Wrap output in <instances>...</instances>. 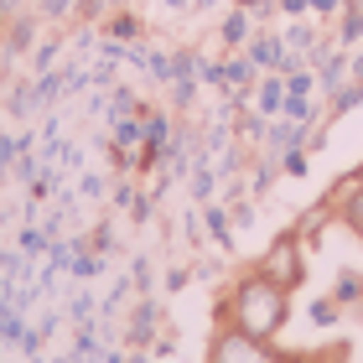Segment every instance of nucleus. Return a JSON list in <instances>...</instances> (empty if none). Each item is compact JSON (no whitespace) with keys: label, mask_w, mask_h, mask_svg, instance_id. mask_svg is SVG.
<instances>
[{"label":"nucleus","mask_w":363,"mask_h":363,"mask_svg":"<svg viewBox=\"0 0 363 363\" xmlns=\"http://www.w3.org/2000/svg\"><path fill=\"white\" fill-rule=\"evenodd\" d=\"M291 296H296V291L275 286L265 270H244L234 286L223 291L218 322L239 327V333H250V337H259V342H275L280 333H286V322H291Z\"/></svg>","instance_id":"1"},{"label":"nucleus","mask_w":363,"mask_h":363,"mask_svg":"<svg viewBox=\"0 0 363 363\" xmlns=\"http://www.w3.org/2000/svg\"><path fill=\"white\" fill-rule=\"evenodd\" d=\"M208 363H306V358L280 353L275 342H259L250 333H239V327L218 322L213 327V342H208Z\"/></svg>","instance_id":"2"},{"label":"nucleus","mask_w":363,"mask_h":363,"mask_svg":"<svg viewBox=\"0 0 363 363\" xmlns=\"http://www.w3.org/2000/svg\"><path fill=\"white\" fill-rule=\"evenodd\" d=\"M255 270H265L275 286H286V291H301V280H306V244L286 228V234H275L265 244V255L255 259Z\"/></svg>","instance_id":"3"},{"label":"nucleus","mask_w":363,"mask_h":363,"mask_svg":"<svg viewBox=\"0 0 363 363\" xmlns=\"http://www.w3.org/2000/svg\"><path fill=\"white\" fill-rule=\"evenodd\" d=\"M255 73H259V68L250 62V52H244V57H228L223 68H218V84H223V94H234L239 104H244V94L255 89Z\"/></svg>","instance_id":"4"},{"label":"nucleus","mask_w":363,"mask_h":363,"mask_svg":"<svg viewBox=\"0 0 363 363\" xmlns=\"http://www.w3.org/2000/svg\"><path fill=\"white\" fill-rule=\"evenodd\" d=\"M333 213H337V223L348 228L353 239H363V177L353 182V192H342L337 203H333Z\"/></svg>","instance_id":"5"},{"label":"nucleus","mask_w":363,"mask_h":363,"mask_svg":"<svg viewBox=\"0 0 363 363\" xmlns=\"http://www.w3.org/2000/svg\"><path fill=\"white\" fill-rule=\"evenodd\" d=\"M337 42L342 47H358L363 42V0H342V11H337Z\"/></svg>","instance_id":"6"},{"label":"nucleus","mask_w":363,"mask_h":363,"mask_svg":"<svg viewBox=\"0 0 363 363\" xmlns=\"http://www.w3.org/2000/svg\"><path fill=\"white\" fill-rule=\"evenodd\" d=\"M327 218H333V203H327V197H322V203H317V208H306V213H301V223H296V228H291V234H296V239H301V244H317V234H322V228H327Z\"/></svg>","instance_id":"7"},{"label":"nucleus","mask_w":363,"mask_h":363,"mask_svg":"<svg viewBox=\"0 0 363 363\" xmlns=\"http://www.w3.org/2000/svg\"><path fill=\"white\" fill-rule=\"evenodd\" d=\"M255 94H259V99H255V109H259V114H280V104H286V78L270 73Z\"/></svg>","instance_id":"8"},{"label":"nucleus","mask_w":363,"mask_h":363,"mask_svg":"<svg viewBox=\"0 0 363 363\" xmlns=\"http://www.w3.org/2000/svg\"><path fill=\"white\" fill-rule=\"evenodd\" d=\"M250 26H255V21H250V11H244V6H239V11H228V21H223V42H228V47H244V42H250Z\"/></svg>","instance_id":"9"},{"label":"nucleus","mask_w":363,"mask_h":363,"mask_svg":"<svg viewBox=\"0 0 363 363\" xmlns=\"http://www.w3.org/2000/svg\"><path fill=\"white\" fill-rule=\"evenodd\" d=\"M333 301L337 306H353V301H363V275H337V291H333Z\"/></svg>","instance_id":"10"},{"label":"nucleus","mask_w":363,"mask_h":363,"mask_svg":"<svg viewBox=\"0 0 363 363\" xmlns=\"http://www.w3.org/2000/svg\"><path fill=\"white\" fill-rule=\"evenodd\" d=\"M151 333H156V306H151V301H140L135 322H130V337H135V342H151Z\"/></svg>","instance_id":"11"},{"label":"nucleus","mask_w":363,"mask_h":363,"mask_svg":"<svg viewBox=\"0 0 363 363\" xmlns=\"http://www.w3.org/2000/svg\"><path fill=\"white\" fill-rule=\"evenodd\" d=\"M337 301H333V296H322V301H311V322H317V327H333L337 322Z\"/></svg>","instance_id":"12"},{"label":"nucleus","mask_w":363,"mask_h":363,"mask_svg":"<svg viewBox=\"0 0 363 363\" xmlns=\"http://www.w3.org/2000/svg\"><path fill=\"white\" fill-rule=\"evenodd\" d=\"M280 167H286V177H306V145H296V151H280Z\"/></svg>","instance_id":"13"},{"label":"nucleus","mask_w":363,"mask_h":363,"mask_svg":"<svg viewBox=\"0 0 363 363\" xmlns=\"http://www.w3.org/2000/svg\"><path fill=\"white\" fill-rule=\"evenodd\" d=\"M208 228H213V239H218V244H228V223H223V213H218V208L208 213Z\"/></svg>","instance_id":"14"},{"label":"nucleus","mask_w":363,"mask_h":363,"mask_svg":"<svg viewBox=\"0 0 363 363\" xmlns=\"http://www.w3.org/2000/svg\"><path fill=\"white\" fill-rule=\"evenodd\" d=\"M275 11H286V16H311V0H275Z\"/></svg>","instance_id":"15"},{"label":"nucleus","mask_w":363,"mask_h":363,"mask_svg":"<svg viewBox=\"0 0 363 363\" xmlns=\"http://www.w3.org/2000/svg\"><path fill=\"white\" fill-rule=\"evenodd\" d=\"M109 31H114V37H135V31H140V26H135V16H120V21H114Z\"/></svg>","instance_id":"16"},{"label":"nucleus","mask_w":363,"mask_h":363,"mask_svg":"<svg viewBox=\"0 0 363 363\" xmlns=\"http://www.w3.org/2000/svg\"><path fill=\"white\" fill-rule=\"evenodd\" d=\"M342 0H311V16H337Z\"/></svg>","instance_id":"17"},{"label":"nucleus","mask_w":363,"mask_h":363,"mask_svg":"<svg viewBox=\"0 0 363 363\" xmlns=\"http://www.w3.org/2000/svg\"><path fill=\"white\" fill-rule=\"evenodd\" d=\"M125 363H151V358H125Z\"/></svg>","instance_id":"18"},{"label":"nucleus","mask_w":363,"mask_h":363,"mask_svg":"<svg viewBox=\"0 0 363 363\" xmlns=\"http://www.w3.org/2000/svg\"><path fill=\"white\" fill-rule=\"evenodd\" d=\"M104 363H125V358H104Z\"/></svg>","instance_id":"19"},{"label":"nucleus","mask_w":363,"mask_h":363,"mask_svg":"<svg viewBox=\"0 0 363 363\" xmlns=\"http://www.w3.org/2000/svg\"><path fill=\"white\" fill-rule=\"evenodd\" d=\"M6 6H11V0H0V11H6Z\"/></svg>","instance_id":"20"}]
</instances>
